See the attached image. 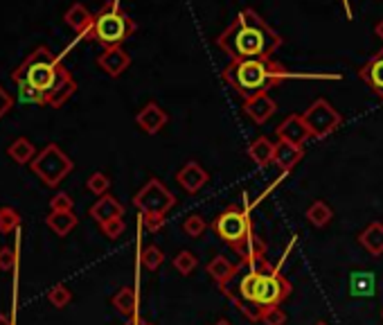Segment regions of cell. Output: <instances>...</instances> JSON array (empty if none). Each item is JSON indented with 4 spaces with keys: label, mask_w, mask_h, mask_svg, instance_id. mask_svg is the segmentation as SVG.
I'll return each mask as SVG.
<instances>
[{
    "label": "cell",
    "mask_w": 383,
    "mask_h": 325,
    "mask_svg": "<svg viewBox=\"0 0 383 325\" xmlns=\"http://www.w3.org/2000/svg\"><path fill=\"white\" fill-rule=\"evenodd\" d=\"M219 50L235 59H266L282 48V36L253 7H244L237 18L217 36Z\"/></svg>",
    "instance_id": "obj_1"
},
{
    "label": "cell",
    "mask_w": 383,
    "mask_h": 325,
    "mask_svg": "<svg viewBox=\"0 0 383 325\" xmlns=\"http://www.w3.org/2000/svg\"><path fill=\"white\" fill-rule=\"evenodd\" d=\"M224 81L235 90L241 99H250L255 95L268 93L270 88H277L287 79H307V75H296L277 64L273 57L266 59H235L221 73Z\"/></svg>",
    "instance_id": "obj_2"
},
{
    "label": "cell",
    "mask_w": 383,
    "mask_h": 325,
    "mask_svg": "<svg viewBox=\"0 0 383 325\" xmlns=\"http://www.w3.org/2000/svg\"><path fill=\"white\" fill-rule=\"evenodd\" d=\"M268 264L270 262L266 260V256L253 260H239L230 280L219 287L250 321H261V310L257 307V287L261 273L266 271Z\"/></svg>",
    "instance_id": "obj_3"
},
{
    "label": "cell",
    "mask_w": 383,
    "mask_h": 325,
    "mask_svg": "<svg viewBox=\"0 0 383 325\" xmlns=\"http://www.w3.org/2000/svg\"><path fill=\"white\" fill-rule=\"evenodd\" d=\"M66 70L68 68L62 64V59H59L52 50L45 46H38L25 57V61L14 70L12 77L14 81H27V84H32L36 90H41L43 95H48Z\"/></svg>",
    "instance_id": "obj_4"
},
{
    "label": "cell",
    "mask_w": 383,
    "mask_h": 325,
    "mask_svg": "<svg viewBox=\"0 0 383 325\" xmlns=\"http://www.w3.org/2000/svg\"><path fill=\"white\" fill-rule=\"evenodd\" d=\"M136 27H138L136 20L120 7V0H110V3H106L95 14L93 27H90V32L84 39L97 41V43H102L104 48L122 46L129 36H133Z\"/></svg>",
    "instance_id": "obj_5"
},
{
    "label": "cell",
    "mask_w": 383,
    "mask_h": 325,
    "mask_svg": "<svg viewBox=\"0 0 383 325\" xmlns=\"http://www.w3.org/2000/svg\"><path fill=\"white\" fill-rule=\"evenodd\" d=\"M133 206L140 210V217H143L147 230L156 233L165 226L167 212L176 206V197L163 181L151 177L145 186L136 192Z\"/></svg>",
    "instance_id": "obj_6"
},
{
    "label": "cell",
    "mask_w": 383,
    "mask_h": 325,
    "mask_svg": "<svg viewBox=\"0 0 383 325\" xmlns=\"http://www.w3.org/2000/svg\"><path fill=\"white\" fill-rule=\"evenodd\" d=\"M34 174L41 179L48 188H57L70 172H73L75 162L70 160L68 154H64L62 147L55 145V142H48V145L38 151L36 158L29 162Z\"/></svg>",
    "instance_id": "obj_7"
},
{
    "label": "cell",
    "mask_w": 383,
    "mask_h": 325,
    "mask_svg": "<svg viewBox=\"0 0 383 325\" xmlns=\"http://www.w3.org/2000/svg\"><path fill=\"white\" fill-rule=\"evenodd\" d=\"M212 230L230 247L248 237L253 230V219H250L248 206H228L217 219L212 221Z\"/></svg>",
    "instance_id": "obj_8"
},
{
    "label": "cell",
    "mask_w": 383,
    "mask_h": 325,
    "mask_svg": "<svg viewBox=\"0 0 383 325\" xmlns=\"http://www.w3.org/2000/svg\"><path fill=\"white\" fill-rule=\"evenodd\" d=\"M291 291H294V287L282 276V271L273 267V264H268L266 271L261 273L259 287H257V307L261 310V317H264L268 310L280 307V305L291 296Z\"/></svg>",
    "instance_id": "obj_9"
},
{
    "label": "cell",
    "mask_w": 383,
    "mask_h": 325,
    "mask_svg": "<svg viewBox=\"0 0 383 325\" xmlns=\"http://www.w3.org/2000/svg\"><path fill=\"white\" fill-rule=\"evenodd\" d=\"M302 118H305L307 127L311 131V138H327L329 134H334L342 122L340 113L325 97H318L314 104L302 113Z\"/></svg>",
    "instance_id": "obj_10"
},
{
    "label": "cell",
    "mask_w": 383,
    "mask_h": 325,
    "mask_svg": "<svg viewBox=\"0 0 383 325\" xmlns=\"http://www.w3.org/2000/svg\"><path fill=\"white\" fill-rule=\"evenodd\" d=\"M277 134V140H284V142H291V145H305V142L311 138V131L307 127L305 118L300 113H291L282 120V125L275 129Z\"/></svg>",
    "instance_id": "obj_11"
},
{
    "label": "cell",
    "mask_w": 383,
    "mask_h": 325,
    "mask_svg": "<svg viewBox=\"0 0 383 325\" xmlns=\"http://www.w3.org/2000/svg\"><path fill=\"white\" fill-rule=\"evenodd\" d=\"M136 122L147 136H156L158 131L165 129V125L169 122V116L158 102H147V104L140 109V113L136 116Z\"/></svg>",
    "instance_id": "obj_12"
},
{
    "label": "cell",
    "mask_w": 383,
    "mask_h": 325,
    "mask_svg": "<svg viewBox=\"0 0 383 325\" xmlns=\"http://www.w3.org/2000/svg\"><path fill=\"white\" fill-rule=\"evenodd\" d=\"M97 66L104 70L108 77H120L131 66V55L122 46L104 48V53L97 57Z\"/></svg>",
    "instance_id": "obj_13"
},
{
    "label": "cell",
    "mask_w": 383,
    "mask_h": 325,
    "mask_svg": "<svg viewBox=\"0 0 383 325\" xmlns=\"http://www.w3.org/2000/svg\"><path fill=\"white\" fill-rule=\"evenodd\" d=\"M208 181H210V174L203 167H201V162H196V160H187L185 165L176 172V183L185 192H189V195H196V192L203 188Z\"/></svg>",
    "instance_id": "obj_14"
},
{
    "label": "cell",
    "mask_w": 383,
    "mask_h": 325,
    "mask_svg": "<svg viewBox=\"0 0 383 325\" xmlns=\"http://www.w3.org/2000/svg\"><path fill=\"white\" fill-rule=\"evenodd\" d=\"M359 77L370 86L372 93L383 99V48L359 68Z\"/></svg>",
    "instance_id": "obj_15"
},
{
    "label": "cell",
    "mask_w": 383,
    "mask_h": 325,
    "mask_svg": "<svg viewBox=\"0 0 383 325\" xmlns=\"http://www.w3.org/2000/svg\"><path fill=\"white\" fill-rule=\"evenodd\" d=\"M277 111V102L268 93L255 95L244 102V113L255 122V125H264V122Z\"/></svg>",
    "instance_id": "obj_16"
},
{
    "label": "cell",
    "mask_w": 383,
    "mask_h": 325,
    "mask_svg": "<svg viewBox=\"0 0 383 325\" xmlns=\"http://www.w3.org/2000/svg\"><path fill=\"white\" fill-rule=\"evenodd\" d=\"M90 217H93L99 226L110 219H117V217H122L124 215V206L120 203L115 197H110V195H104V197H99L93 206H90Z\"/></svg>",
    "instance_id": "obj_17"
},
{
    "label": "cell",
    "mask_w": 383,
    "mask_h": 325,
    "mask_svg": "<svg viewBox=\"0 0 383 325\" xmlns=\"http://www.w3.org/2000/svg\"><path fill=\"white\" fill-rule=\"evenodd\" d=\"M75 90H77V81L66 70V73L59 77L55 88L45 95V106H50V109H62L66 102L75 95Z\"/></svg>",
    "instance_id": "obj_18"
},
{
    "label": "cell",
    "mask_w": 383,
    "mask_h": 325,
    "mask_svg": "<svg viewBox=\"0 0 383 325\" xmlns=\"http://www.w3.org/2000/svg\"><path fill=\"white\" fill-rule=\"evenodd\" d=\"M305 156V149L300 145H291V142L277 140L275 142V154H273V165L282 172H291Z\"/></svg>",
    "instance_id": "obj_19"
},
{
    "label": "cell",
    "mask_w": 383,
    "mask_h": 325,
    "mask_svg": "<svg viewBox=\"0 0 383 325\" xmlns=\"http://www.w3.org/2000/svg\"><path fill=\"white\" fill-rule=\"evenodd\" d=\"M64 20L75 29L77 34H82V39H84L90 32V27H93L95 14H90L82 3H75V5H70V9L66 12Z\"/></svg>",
    "instance_id": "obj_20"
},
{
    "label": "cell",
    "mask_w": 383,
    "mask_h": 325,
    "mask_svg": "<svg viewBox=\"0 0 383 325\" xmlns=\"http://www.w3.org/2000/svg\"><path fill=\"white\" fill-rule=\"evenodd\" d=\"M359 244L370 253L372 258H379L383 253V223L372 221L370 226L359 235Z\"/></svg>",
    "instance_id": "obj_21"
},
{
    "label": "cell",
    "mask_w": 383,
    "mask_h": 325,
    "mask_svg": "<svg viewBox=\"0 0 383 325\" xmlns=\"http://www.w3.org/2000/svg\"><path fill=\"white\" fill-rule=\"evenodd\" d=\"M273 154H275V142H270L266 136H259L248 145V158L259 167H266L273 162Z\"/></svg>",
    "instance_id": "obj_22"
},
{
    "label": "cell",
    "mask_w": 383,
    "mask_h": 325,
    "mask_svg": "<svg viewBox=\"0 0 383 325\" xmlns=\"http://www.w3.org/2000/svg\"><path fill=\"white\" fill-rule=\"evenodd\" d=\"M113 307L129 321L138 319V293L133 287H122L113 296Z\"/></svg>",
    "instance_id": "obj_23"
},
{
    "label": "cell",
    "mask_w": 383,
    "mask_h": 325,
    "mask_svg": "<svg viewBox=\"0 0 383 325\" xmlns=\"http://www.w3.org/2000/svg\"><path fill=\"white\" fill-rule=\"evenodd\" d=\"M233 251L239 256V260H253V258H261L266 253V244L264 240H261L259 235H255V233H250L248 237H244L241 242H237Z\"/></svg>",
    "instance_id": "obj_24"
},
{
    "label": "cell",
    "mask_w": 383,
    "mask_h": 325,
    "mask_svg": "<svg viewBox=\"0 0 383 325\" xmlns=\"http://www.w3.org/2000/svg\"><path fill=\"white\" fill-rule=\"evenodd\" d=\"M36 147L29 142L27 138H16L12 145L7 147V156L12 158L18 165H27V162H32L36 158Z\"/></svg>",
    "instance_id": "obj_25"
},
{
    "label": "cell",
    "mask_w": 383,
    "mask_h": 325,
    "mask_svg": "<svg viewBox=\"0 0 383 325\" xmlns=\"http://www.w3.org/2000/svg\"><path fill=\"white\" fill-rule=\"evenodd\" d=\"M235 267H237V264H233L228 258L217 256V258H212V260L208 262L205 271L210 273V278H212L219 284V287H221V284H226L230 280V276L235 273Z\"/></svg>",
    "instance_id": "obj_26"
},
{
    "label": "cell",
    "mask_w": 383,
    "mask_h": 325,
    "mask_svg": "<svg viewBox=\"0 0 383 325\" xmlns=\"http://www.w3.org/2000/svg\"><path fill=\"white\" fill-rule=\"evenodd\" d=\"M45 221H48V228H52L59 237H66L68 233L75 230V226L79 223L75 212H52V210H50Z\"/></svg>",
    "instance_id": "obj_27"
},
{
    "label": "cell",
    "mask_w": 383,
    "mask_h": 325,
    "mask_svg": "<svg viewBox=\"0 0 383 325\" xmlns=\"http://www.w3.org/2000/svg\"><path fill=\"white\" fill-rule=\"evenodd\" d=\"M331 217H334V212H331V208L327 206L325 201H320V199H316V201L307 208V219H309V223H314L316 228H325V226H329Z\"/></svg>",
    "instance_id": "obj_28"
},
{
    "label": "cell",
    "mask_w": 383,
    "mask_h": 325,
    "mask_svg": "<svg viewBox=\"0 0 383 325\" xmlns=\"http://www.w3.org/2000/svg\"><path fill=\"white\" fill-rule=\"evenodd\" d=\"M163 262H165V253L160 251L156 244H149V247H145L143 253H140V264H143L147 271H156Z\"/></svg>",
    "instance_id": "obj_29"
},
{
    "label": "cell",
    "mask_w": 383,
    "mask_h": 325,
    "mask_svg": "<svg viewBox=\"0 0 383 325\" xmlns=\"http://www.w3.org/2000/svg\"><path fill=\"white\" fill-rule=\"evenodd\" d=\"M21 215H18V210L12 208V206H3L0 208V233L3 235H7V233L16 230L18 226H21Z\"/></svg>",
    "instance_id": "obj_30"
},
{
    "label": "cell",
    "mask_w": 383,
    "mask_h": 325,
    "mask_svg": "<svg viewBox=\"0 0 383 325\" xmlns=\"http://www.w3.org/2000/svg\"><path fill=\"white\" fill-rule=\"evenodd\" d=\"M196 264H198L196 256L192 251H187V249L176 253V258H174V269L180 273V276H189V273L196 269Z\"/></svg>",
    "instance_id": "obj_31"
},
{
    "label": "cell",
    "mask_w": 383,
    "mask_h": 325,
    "mask_svg": "<svg viewBox=\"0 0 383 325\" xmlns=\"http://www.w3.org/2000/svg\"><path fill=\"white\" fill-rule=\"evenodd\" d=\"M16 84H18V97L25 104H45V95L41 90H36L32 84H27V81H16Z\"/></svg>",
    "instance_id": "obj_32"
},
{
    "label": "cell",
    "mask_w": 383,
    "mask_h": 325,
    "mask_svg": "<svg viewBox=\"0 0 383 325\" xmlns=\"http://www.w3.org/2000/svg\"><path fill=\"white\" fill-rule=\"evenodd\" d=\"M86 188L93 192V195L97 197H104L108 195V188H110V179L106 174H102V172H95V174H90L88 181H86Z\"/></svg>",
    "instance_id": "obj_33"
},
{
    "label": "cell",
    "mask_w": 383,
    "mask_h": 325,
    "mask_svg": "<svg viewBox=\"0 0 383 325\" xmlns=\"http://www.w3.org/2000/svg\"><path fill=\"white\" fill-rule=\"evenodd\" d=\"M48 300L52 303L57 310H64L66 305L73 300V293H70V289L66 287V284H55V287L50 289V293H48Z\"/></svg>",
    "instance_id": "obj_34"
},
{
    "label": "cell",
    "mask_w": 383,
    "mask_h": 325,
    "mask_svg": "<svg viewBox=\"0 0 383 325\" xmlns=\"http://www.w3.org/2000/svg\"><path fill=\"white\" fill-rule=\"evenodd\" d=\"M208 230V223L201 215H189L185 221H183V233L187 237H201L203 233Z\"/></svg>",
    "instance_id": "obj_35"
},
{
    "label": "cell",
    "mask_w": 383,
    "mask_h": 325,
    "mask_svg": "<svg viewBox=\"0 0 383 325\" xmlns=\"http://www.w3.org/2000/svg\"><path fill=\"white\" fill-rule=\"evenodd\" d=\"M75 208V201L66 192H57V195L50 199V210L52 212H73Z\"/></svg>",
    "instance_id": "obj_36"
},
{
    "label": "cell",
    "mask_w": 383,
    "mask_h": 325,
    "mask_svg": "<svg viewBox=\"0 0 383 325\" xmlns=\"http://www.w3.org/2000/svg\"><path fill=\"white\" fill-rule=\"evenodd\" d=\"M102 233L108 237V240H117L120 235L124 233V219L122 217H117V219H110V221H106V223H102Z\"/></svg>",
    "instance_id": "obj_37"
},
{
    "label": "cell",
    "mask_w": 383,
    "mask_h": 325,
    "mask_svg": "<svg viewBox=\"0 0 383 325\" xmlns=\"http://www.w3.org/2000/svg\"><path fill=\"white\" fill-rule=\"evenodd\" d=\"M16 267V251L3 247L0 249V271H14Z\"/></svg>",
    "instance_id": "obj_38"
},
{
    "label": "cell",
    "mask_w": 383,
    "mask_h": 325,
    "mask_svg": "<svg viewBox=\"0 0 383 325\" xmlns=\"http://www.w3.org/2000/svg\"><path fill=\"white\" fill-rule=\"evenodd\" d=\"M12 106H14V97H12V93L0 84V120H3L9 111H12Z\"/></svg>",
    "instance_id": "obj_39"
},
{
    "label": "cell",
    "mask_w": 383,
    "mask_h": 325,
    "mask_svg": "<svg viewBox=\"0 0 383 325\" xmlns=\"http://www.w3.org/2000/svg\"><path fill=\"white\" fill-rule=\"evenodd\" d=\"M284 321H287V314L282 312L280 307L268 310L264 317H261V323H264V325H284Z\"/></svg>",
    "instance_id": "obj_40"
},
{
    "label": "cell",
    "mask_w": 383,
    "mask_h": 325,
    "mask_svg": "<svg viewBox=\"0 0 383 325\" xmlns=\"http://www.w3.org/2000/svg\"><path fill=\"white\" fill-rule=\"evenodd\" d=\"M375 34H377V36H379V39L383 41V18H381L379 23L375 25Z\"/></svg>",
    "instance_id": "obj_41"
},
{
    "label": "cell",
    "mask_w": 383,
    "mask_h": 325,
    "mask_svg": "<svg viewBox=\"0 0 383 325\" xmlns=\"http://www.w3.org/2000/svg\"><path fill=\"white\" fill-rule=\"evenodd\" d=\"M127 325H154V323H149V321H143V319L138 317V319H133V321H129Z\"/></svg>",
    "instance_id": "obj_42"
},
{
    "label": "cell",
    "mask_w": 383,
    "mask_h": 325,
    "mask_svg": "<svg viewBox=\"0 0 383 325\" xmlns=\"http://www.w3.org/2000/svg\"><path fill=\"white\" fill-rule=\"evenodd\" d=\"M0 325H12V321H9V317H5V314H0Z\"/></svg>",
    "instance_id": "obj_43"
},
{
    "label": "cell",
    "mask_w": 383,
    "mask_h": 325,
    "mask_svg": "<svg viewBox=\"0 0 383 325\" xmlns=\"http://www.w3.org/2000/svg\"><path fill=\"white\" fill-rule=\"evenodd\" d=\"M342 5H345V12H347V18H352V16H354V14H352V7H349V3H347V0H342Z\"/></svg>",
    "instance_id": "obj_44"
},
{
    "label": "cell",
    "mask_w": 383,
    "mask_h": 325,
    "mask_svg": "<svg viewBox=\"0 0 383 325\" xmlns=\"http://www.w3.org/2000/svg\"><path fill=\"white\" fill-rule=\"evenodd\" d=\"M215 325H233V323H230V321H226V319H221V321H217Z\"/></svg>",
    "instance_id": "obj_45"
},
{
    "label": "cell",
    "mask_w": 383,
    "mask_h": 325,
    "mask_svg": "<svg viewBox=\"0 0 383 325\" xmlns=\"http://www.w3.org/2000/svg\"><path fill=\"white\" fill-rule=\"evenodd\" d=\"M316 325H327V323H325V321H318Z\"/></svg>",
    "instance_id": "obj_46"
},
{
    "label": "cell",
    "mask_w": 383,
    "mask_h": 325,
    "mask_svg": "<svg viewBox=\"0 0 383 325\" xmlns=\"http://www.w3.org/2000/svg\"><path fill=\"white\" fill-rule=\"evenodd\" d=\"M381 317H383V312H381Z\"/></svg>",
    "instance_id": "obj_47"
}]
</instances>
